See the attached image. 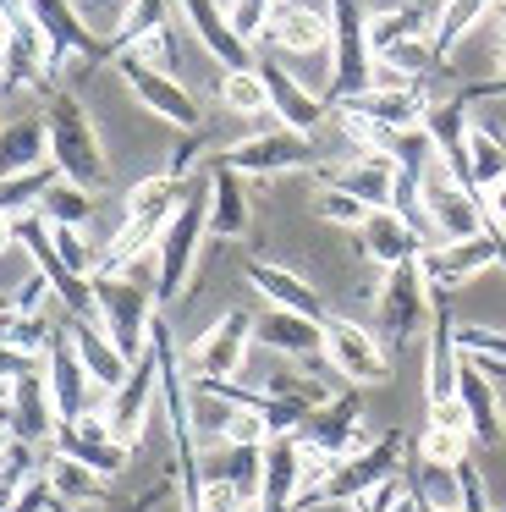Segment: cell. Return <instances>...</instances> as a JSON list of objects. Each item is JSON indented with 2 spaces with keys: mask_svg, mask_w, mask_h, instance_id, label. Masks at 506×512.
Here are the masks:
<instances>
[{
  "mask_svg": "<svg viewBox=\"0 0 506 512\" xmlns=\"http://www.w3.org/2000/svg\"><path fill=\"white\" fill-rule=\"evenodd\" d=\"M407 457H413V441H407L402 430H385L374 435L363 452L352 457H336V468L325 474V485L308 496V507H352L358 496H369V490H380L385 479H396L407 468Z\"/></svg>",
  "mask_w": 506,
  "mask_h": 512,
  "instance_id": "cell-2",
  "label": "cell"
},
{
  "mask_svg": "<svg viewBox=\"0 0 506 512\" xmlns=\"http://www.w3.org/2000/svg\"><path fill=\"white\" fill-rule=\"evenodd\" d=\"M88 199H94V193H83L77 182H66L61 171H55V182L44 188V199H39V215H44L50 226H83V215L94 210Z\"/></svg>",
  "mask_w": 506,
  "mask_h": 512,
  "instance_id": "cell-35",
  "label": "cell"
},
{
  "mask_svg": "<svg viewBox=\"0 0 506 512\" xmlns=\"http://www.w3.org/2000/svg\"><path fill=\"white\" fill-rule=\"evenodd\" d=\"M270 6L275 0H226V23L242 45H259L264 28H270Z\"/></svg>",
  "mask_w": 506,
  "mask_h": 512,
  "instance_id": "cell-38",
  "label": "cell"
},
{
  "mask_svg": "<svg viewBox=\"0 0 506 512\" xmlns=\"http://www.w3.org/2000/svg\"><path fill=\"white\" fill-rule=\"evenodd\" d=\"M418 199H424V221H429V237H435V243H468V237H479L484 226H490L484 199L451 177L446 160H435V166L424 171Z\"/></svg>",
  "mask_w": 506,
  "mask_h": 512,
  "instance_id": "cell-5",
  "label": "cell"
},
{
  "mask_svg": "<svg viewBox=\"0 0 506 512\" xmlns=\"http://www.w3.org/2000/svg\"><path fill=\"white\" fill-rule=\"evenodd\" d=\"M242 226H248V199H242V182H237V171H231L226 160H215V171H209V232L242 237Z\"/></svg>",
  "mask_w": 506,
  "mask_h": 512,
  "instance_id": "cell-31",
  "label": "cell"
},
{
  "mask_svg": "<svg viewBox=\"0 0 506 512\" xmlns=\"http://www.w3.org/2000/svg\"><path fill=\"white\" fill-rule=\"evenodd\" d=\"M44 72H55V56H50V39H44V28L33 23L28 12H22V17H6L0 83H6V89H33V83H44Z\"/></svg>",
  "mask_w": 506,
  "mask_h": 512,
  "instance_id": "cell-14",
  "label": "cell"
},
{
  "mask_svg": "<svg viewBox=\"0 0 506 512\" xmlns=\"http://www.w3.org/2000/svg\"><path fill=\"white\" fill-rule=\"evenodd\" d=\"M490 265H506V232L501 226H484V232L468 237V243H429L424 254H418V270H424V281L435 292L462 287V281H473Z\"/></svg>",
  "mask_w": 506,
  "mask_h": 512,
  "instance_id": "cell-6",
  "label": "cell"
},
{
  "mask_svg": "<svg viewBox=\"0 0 506 512\" xmlns=\"http://www.w3.org/2000/svg\"><path fill=\"white\" fill-rule=\"evenodd\" d=\"M44 127H50V166L61 171L66 182H77L83 193H99L110 182L105 149L94 138V122L83 116V105L72 94H50V111H44Z\"/></svg>",
  "mask_w": 506,
  "mask_h": 512,
  "instance_id": "cell-3",
  "label": "cell"
},
{
  "mask_svg": "<svg viewBox=\"0 0 506 512\" xmlns=\"http://www.w3.org/2000/svg\"><path fill=\"white\" fill-rule=\"evenodd\" d=\"M248 281L270 298V309H292V314H308V320H325V303H319V292L308 287L303 276H292V270L281 265H259L253 259L248 265Z\"/></svg>",
  "mask_w": 506,
  "mask_h": 512,
  "instance_id": "cell-28",
  "label": "cell"
},
{
  "mask_svg": "<svg viewBox=\"0 0 506 512\" xmlns=\"http://www.w3.org/2000/svg\"><path fill=\"white\" fill-rule=\"evenodd\" d=\"M336 6V17H330V28H336V83H330V100H352V94H363V83H374V56H369V17H363L358 0H330Z\"/></svg>",
  "mask_w": 506,
  "mask_h": 512,
  "instance_id": "cell-10",
  "label": "cell"
},
{
  "mask_svg": "<svg viewBox=\"0 0 506 512\" xmlns=\"http://www.w3.org/2000/svg\"><path fill=\"white\" fill-rule=\"evenodd\" d=\"M495 512H506V507H495Z\"/></svg>",
  "mask_w": 506,
  "mask_h": 512,
  "instance_id": "cell-50",
  "label": "cell"
},
{
  "mask_svg": "<svg viewBox=\"0 0 506 512\" xmlns=\"http://www.w3.org/2000/svg\"><path fill=\"white\" fill-rule=\"evenodd\" d=\"M11 331H17V309L6 303V309H0V342H11Z\"/></svg>",
  "mask_w": 506,
  "mask_h": 512,
  "instance_id": "cell-47",
  "label": "cell"
},
{
  "mask_svg": "<svg viewBox=\"0 0 506 512\" xmlns=\"http://www.w3.org/2000/svg\"><path fill=\"white\" fill-rule=\"evenodd\" d=\"M325 358L341 380L352 386H380L391 375V353L380 347V336L363 331L358 320H325Z\"/></svg>",
  "mask_w": 506,
  "mask_h": 512,
  "instance_id": "cell-9",
  "label": "cell"
},
{
  "mask_svg": "<svg viewBox=\"0 0 506 512\" xmlns=\"http://www.w3.org/2000/svg\"><path fill=\"white\" fill-rule=\"evenodd\" d=\"M270 39L281 50H297V56H314V50L336 45V28H330L325 12L314 6H297V0H275L270 6Z\"/></svg>",
  "mask_w": 506,
  "mask_h": 512,
  "instance_id": "cell-23",
  "label": "cell"
},
{
  "mask_svg": "<svg viewBox=\"0 0 506 512\" xmlns=\"http://www.w3.org/2000/svg\"><path fill=\"white\" fill-rule=\"evenodd\" d=\"M39 166H50V127H44V116L6 127V133H0V177L39 171Z\"/></svg>",
  "mask_w": 506,
  "mask_h": 512,
  "instance_id": "cell-30",
  "label": "cell"
},
{
  "mask_svg": "<svg viewBox=\"0 0 506 512\" xmlns=\"http://www.w3.org/2000/svg\"><path fill=\"white\" fill-rule=\"evenodd\" d=\"M495 0H440V12H435V56H451V50L462 45V39L473 34V28L490 17Z\"/></svg>",
  "mask_w": 506,
  "mask_h": 512,
  "instance_id": "cell-32",
  "label": "cell"
},
{
  "mask_svg": "<svg viewBox=\"0 0 506 512\" xmlns=\"http://www.w3.org/2000/svg\"><path fill=\"white\" fill-rule=\"evenodd\" d=\"M457 479H462V512H495L479 468H473V463H462V468H457Z\"/></svg>",
  "mask_w": 506,
  "mask_h": 512,
  "instance_id": "cell-42",
  "label": "cell"
},
{
  "mask_svg": "<svg viewBox=\"0 0 506 512\" xmlns=\"http://www.w3.org/2000/svg\"><path fill=\"white\" fill-rule=\"evenodd\" d=\"M176 6H182L187 28H193V34L204 39L209 56L226 61V72H248V67H253V45H242V39L231 34L226 12H220L215 0H176Z\"/></svg>",
  "mask_w": 506,
  "mask_h": 512,
  "instance_id": "cell-25",
  "label": "cell"
},
{
  "mask_svg": "<svg viewBox=\"0 0 506 512\" xmlns=\"http://www.w3.org/2000/svg\"><path fill=\"white\" fill-rule=\"evenodd\" d=\"M264 441H270V424H264V413H253V408H231L226 446H264Z\"/></svg>",
  "mask_w": 506,
  "mask_h": 512,
  "instance_id": "cell-41",
  "label": "cell"
},
{
  "mask_svg": "<svg viewBox=\"0 0 506 512\" xmlns=\"http://www.w3.org/2000/svg\"><path fill=\"white\" fill-rule=\"evenodd\" d=\"M116 67H121V78H127V89L138 94V100L149 105L160 122H171V127H198V100H193V94H187L176 78H165V72L143 67V61H132V56H121Z\"/></svg>",
  "mask_w": 506,
  "mask_h": 512,
  "instance_id": "cell-16",
  "label": "cell"
},
{
  "mask_svg": "<svg viewBox=\"0 0 506 512\" xmlns=\"http://www.w3.org/2000/svg\"><path fill=\"white\" fill-rule=\"evenodd\" d=\"M259 78H264V89H270V116H281L286 122V133H303V138H314V127L325 122V105L314 100V94H303L292 83V72L286 67H275V61H259Z\"/></svg>",
  "mask_w": 506,
  "mask_h": 512,
  "instance_id": "cell-26",
  "label": "cell"
},
{
  "mask_svg": "<svg viewBox=\"0 0 506 512\" xmlns=\"http://www.w3.org/2000/svg\"><path fill=\"white\" fill-rule=\"evenodd\" d=\"M495 17H501V72H506V6L495 0Z\"/></svg>",
  "mask_w": 506,
  "mask_h": 512,
  "instance_id": "cell-48",
  "label": "cell"
},
{
  "mask_svg": "<svg viewBox=\"0 0 506 512\" xmlns=\"http://www.w3.org/2000/svg\"><path fill=\"white\" fill-rule=\"evenodd\" d=\"M22 12L44 28L55 67H61L66 56H105V45H94V39H88V28H83V17L72 12V0H22Z\"/></svg>",
  "mask_w": 506,
  "mask_h": 512,
  "instance_id": "cell-19",
  "label": "cell"
},
{
  "mask_svg": "<svg viewBox=\"0 0 506 512\" xmlns=\"http://www.w3.org/2000/svg\"><path fill=\"white\" fill-rule=\"evenodd\" d=\"M220 100H226L231 111H242V116H264V111H270V89H264L259 67L226 72V78H220Z\"/></svg>",
  "mask_w": 506,
  "mask_h": 512,
  "instance_id": "cell-36",
  "label": "cell"
},
{
  "mask_svg": "<svg viewBox=\"0 0 506 512\" xmlns=\"http://www.w3.org/2000/svg\"><path fill=\"white\" fill-rule=\"evenodd\" d=\"M484 215H490V226H501V232H506V177L484 193Z\"/></svg>",
  "mask_w": 506,
  "mask_h": 512,
  "instance_id": "cell-45",
  "label": "cell"
},
{
  "mask_svg": "<svg viewBox=\"0 0 506 512\" xmlns=\"http://www.w3.org/2000/svg\"><path fill=\"white\" fill-rule=\"evenodd\" d=\"M11 424H17V441H44L55 430H61V413H55V397H50V380H44V369H33V375L11 380Z\"/></svg>",
  "mask_w": 506,
  "mask_h": 512,
  "instance_id": "cell-22",
  "label": "cell"
},
{
  "mask_svg": "<svg viewBox=\"0 0 506 512\" xmlns=\"http://www.w3.org/2000/svg\"><path fill=\"white\" fill-rule=\"evenodd\" d=\"M44 474V485H50V496L61 501V507H99L105 501V485L110 479H99L94 468H83V463H72V457H61V452H50V463L39 468Z\"/></svg>",
  "mask_w": 506,
  "mask_h": 512,
  "instance_id": "cell-29",
  "label": "cell"
},
{
  "mask_svg": "<svg viewBox=\"0 0 506 512\" xmlns=\"http://www.w3.org/2000/svg\"><path fill=\"white\" fill-rule=\"evenodd\" d=\"M17 226H22V215H6V210H0V254L17 243Z\"/></svg>",
  "mask_w": 506,
  "mask_h": 512,
  "instance_id": "cell-46",
  "label": "cell"
},
{
  "mask_svg": "<svg viewBox=\"0 0 506 512\" xmlns=\"http://www.w3.org/2000/svg\"><path fill=\"white\" fill-rule=\"evenodd\" d=\"M55 452L72 457V463H83V468H94L99 479H121L127 474L132 446L116 441L99 413H88V419H61V430H55Z\"/></svg>",
  "mask_w": 506,
  "mask_h": 512,
  "instance_id": "cell-13",
  "label": "cell"
},
{
  "mask_svg": "<svg viewBox=\"0 0 506 512\" xmlns=\"http://www.w3.org/2000/svg\"><path fill=\"white\" fill-rule=\"evenodd\" d=\"M220 160H226L237 177H275V171L308 166V160H314V144H308L303 133H264V138H242V144H231Z\"/></svg>",
  "mask_w": 506,
  "mask_h": 512,
  "instance_id": "cell-15",
  "label": "cell"
},
{
  "mask_svg": "<svg viewBox=\"0 0 506 512\" xmlns=\"http://www.w3.org/2000/svg\"><path fill=\"white\" fill-rule=\"evenodd\" d=\"M204 232H209V188H198V193L182 199V210L165 221L160 243H154V292H160V303L182 298L187 270H193V259H198Z\"/></svg>",
  "mask_w": 506,
  "mask_h": 512,
  "instance_id": "cell-4",
  "label": "cell"
},
{
  "mask_svg": "<svg viewBox=\"0 0 506 512\" xmlns=\"http://www.w3.org/2000/svg\"><path fill=\"white\" fill-rule=\"evenodd\" d=\"M501 6H506V0H501Z\"/></svg>",
  "mask_w": 506,
  "mask_h": 512,
  "instance_id": "cell-51",
  "label": "cell"
},
{
  "mask_svg": "<svg viewBox=\"0 0 506 512\" xmlns=\"http://www.w3.org/2000/svg\"><path fill=\"white\" fill-rule=\"evenodd\" d=\"M330 188L363 199L369 210H391V188H396V160L391 155H358V166L347 171H325Z\"/></svg>",
  "mask_w": 506,
  "mask_h": 512,
  "instance_id": "cell-27",
  "label": "cell"
},
{
  "mask_svg": "<svg viewBox=\"0 0 506 512\" xmlns=\"http://www.w3.org/2000/svg\"><path fill=\"white\" fill-rule=\"evenodd\" d=\"M297 441H303V446H319L325 457H352V452H363L374 435L363 430V402H358V391H341V397L325 402V408H314V413L303 419V430H297Z\"/></svg>",
  "mask_w": 506,
  "mask_h": 512,
  "instance_id": "cell-12",
  "label": "cell"
},
{
  "mask_svg": "<svg viewBox=\"0 0 506 512\" xmlns=\"http://www.w3.org/2000/svg\"><path fill=\"white\" fill-rule=\"evenodd\" d=\"M457 402L468 408V430L479 446H501L506 441V402H501V386L484 375L473 358H462V380H457Z\"/></svg>",
  "mask_w": 506,
  "mask_h": 512,
  "instance_id": "cell-17",
  "label": "cell"
},
{
  "mask_svg": "<svg viewBox=\"0 0 506 512\" xmlns=\"http://www.w3.org/2000/svg\"><path fill=\"white\" fill-rule=\"evenodd\" d=\"M374 309H380V331L385 336H413L418 325L435 320V287L424 281L418 259H413V265L385 270L380 292H374Z\"/></svg>",
  "mask_w": 506,
  "mask_h": 512,
  "instance_id": "cell-7",
  "label": "cell"
},
{
  "mask_svg": "<svg viewBox=\"0 0 506 512\" xmlns=\"http://www.w3.org/2000/svg\"><path fill=\"white\" fill-rule=\"evenodd\" d=\"M50 243H55V254L66 259V270H72V276H83V281L94 276L99 254L83 243V232H77V226H50Z\"/></svg>",
  "mask_w": 506,
  "mask_h": 512,
  "instance_id": "cell-39",
  "label": "cell"
},
{
  "mask_svg": "<svg viewBox=\"0 0 506 512\" xmlns=\"http://www.w3.org/2000/svg\"><path fill=\"white\" fill-rule=\"evenodd\" d=\"M248 342H253V314L248 309H226L193 342V358H187L193 380H231L242 369V358H248Z\"/></svg>",
  "mask_w": 506,
  "mask_h": 512,
  "instance_id": "cell-11",
  "label": "cell"
},
{
  "mask_svg": "<svg viewBox=\"0 0 506 512\" xmlns=\"http://www.w3.org/2000/svg\"><path fill=\"white\" fill-rule=\"evenodd\" d=\"M325 221H336V226H352L358 232L363 221H369V204L363 199H352V193H341V188H330V193H319V204H314Z\"/></svg>",
  "mask_w": 506,
  "mask_h": 512,
  "instance_id": "cell-40",
  "label": "cell"
},
{
  "mask_svg": "<svg viewBox=\"0 0 506 512\" xmlns=\"http://www.w3.org/2000/svg\"><path fill=\"white\" fill-rule=\"evenodd\" d=\"M413 490L424 501V512H462V479L457 468H435V463H418L413 457Z\"/></svg>",
  "mask_w": 506,
  "mask_h": 512,
  "instance_id": "cell-34",
  "label": "cell"
},
{
  "mask_svg": "<svg viewBox=\"0 0 506 512\" xmlns=\"http://www.w3.org/2000/svg\"><path fill=\"white\" fill-rule=\"evenodd\" d=\"M33 369H44L39 358H28V353H17V347L0 342V380H6V386H11V380H22V375H33Z\"/></svg>",
  "mask_w": 506,
  "mask_h": 512,
  "instance_id": "cell-44",
  "label": "cell"
},
{
  "mask_svg": "<svg viewBox=\"0 0 506 512\" xmlns=\"http://www.w3.org/2000/svg\"><path fill=\"white\" fill-rule=\"evenodd\" d=\"M336 105H347V111H358V116H374V122L396 127V133H413V127L429 122V94L418 89V83H402V89H363V94L336 100Z\"/></svg>",
  "mask_w": 506,
  "mask_h": 512,
  "instance_id": "cell-20",
  "label": "cell"
},
{
  "mask_svg": "<svg viewBox=\"0 0 506 512\" xmlns=\"http://www.w3.org/2000/svg\"><path fill=\"white\" fill-rule=\"evenodd\" d=\"M253 342H264L270 353H286V358H314L325 353V320H308V314H292V309H264L253 320Z\"/></svg>",
  "mask_w": 506,
  "mask_h": 512,
  "instance_id": "cell-21",
  "label": "cell"
},
{
  "mask_svg": "<svg viewBox=\"0 0 506 512\" xmlns=\"http://www.w3.org/2000/svg\"><path fill=\"white\" fill-rule=\"evenodd\" d=\"M44 287H50V281H44L39 270H33V276L17 287V298H11V309H17V314H44Z\"/></svg>",
  "mask_w": 506,
  "mask_h": 512,
  "instance_id": "cell-43",
  "label": "cell"
},
{
  "mask_svg": "<svg viewBox=\"0 0 506 512\" xmlns=\"http://www.w3.org/2000/svg\"><path fill=\"white\" fill-rule=\"evenodd\" d=\"M66 331H72V347H77V358H83V369L94 375L99 391H116L121 380L132 375V358L110 342V331L99 325V314H94V320H72Z\"/></svg>",
  "mask_w": 506,
  "mask_h": 512,
  "instance_id": "cell-24",
  "label": "cell"
},
{
  "mask_svg": "<svg viewBox=\"0 0 506 512\" xmlns=\"http://www.w3.org/2000/svg\"><path fill=\"white\" fill-rule=\"evenodd\" d=\"M358 237H363V254H369L374 265H385V270L413 265V259L429 248L424 237H418V226L402 221L396 210H369V221L358 226Z\"/></svg>",
  "mask_w": 506,
  "mask_h": 512,
  "instance_id": "cell-18",
  "label": "cell"
},
{
  "mask_svg": "<svg viewBox=\"0 0 506 512\" xmlns=\"http://www.w3.org/2000/svg\"><path fill=\"white\" fill-rule=\"evenodd\" d=\"M506 177V144L490 127H468V193H490Z\"/></svg>",
  "mask_w": 506,
  "mask_h": 512,
  "instance_id": "cell-33",
  "label": "cell"
},
{
  "mask_svg": "<svg viewBox=\"0 0 506 512\" xmlns=\"http://www.w3.org/2000/svg\"><path fill=\"white\" fill-rule=\"evenodd\" d=\"M0 309H6V298H0Z\"/></svg>",
  "mask_w": 506,
  "mask_h": 512,
  "instance_id": "cell-49",
  "label": "cell"
},
{
  "mask_svg": "<svg viewBox=\"0 0 506 512\" xmlns=\"http://www.w3.org/2000/svg\"><path fill=\"white\" fill-rule=\"evenodd\" d=\"M94 303H99V325L110 331V342L138 364L154 342V320H160V314H154L160 292H154V281H143L138 259H132L121 276H94Z\"/></svg>",
  "mask_w": 506,
  "mask_h": 512,
  "instance_id": "cell-1",
  "label": "cell"
},
{
  "mask_svg": "<svg viewBox=\"0 0 506 512\" xmlns=\"http://www.w3.org/2000/svg\"><path fill=\"white\" fill-rule=\"evenodd\" d=\"M154 397H160V353H154V342H149V353L132 364V375L110 391V402H105V413H99V419L110 424V435H116V441L138 446L143 441V424H149Z\"/></svg>",
  "mask_w": 506,
  "mask_h": 512,
  "instance_id": "cell-8",
  "label": "cell"
},
{
  "mask_svg": "<svg viewBox=\"0 0 506 512\" xmlns=\"http://www.w3.org/2000/svg\"><path fill=\"white\" fill-rule=\"evenodd\" d=\"M28 479H33V446L17 441L6 457H0V512L17 507V496L28 490Z\"/></svg>",
  "mask_w": 506,
  "mask_h": 512,
  "instance_id": "cell-37",
  "label": "cell"
}]
</instances>
